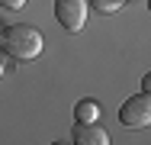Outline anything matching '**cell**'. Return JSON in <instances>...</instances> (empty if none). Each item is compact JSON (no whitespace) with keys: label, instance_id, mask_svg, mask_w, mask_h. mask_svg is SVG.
<instances>
[{"label":"cell","instance_id":"obj_1","mask_svg":"<svg viewBox=\"0 0 151 145\" xmlns=\"http://www.w3.org/2000/svg\"><path fill=\"white\" fill-rule=\"evenodd\" d=\"M0 52L13 61H32L42 55V32L35 26H26V23L6 26L0 32Z\"/></svg>","mask_w":151,"mask_h":145},{"label":"cell","instance_id":"obj_2","mask_svg":"<svg viewBox=\"0 0 151 145\" xmlns=\"http://www.w3.org/2000/svg\"><path fill=\"white\" fill-rule=\"evenodd\" d=\"M119 119H122V126H129V129H145V126H151V94L142 90V94L129 97L119 107Z\"/></svg>","mask_w":151,"mask_h":145},{"label":"cell","instance_id":"obj_3","mask_svg":"<svg viewBox=\"0 0 151 145\" xmlns=\"http://www.w3.org/2000/svg\"><path fill=\"white\" fill-rule=\"evenodd\" d=\"M55 16L68 32H81L87 23V0H55Z\"/></svg>","mask_w":151,"mask_h":145},{"label":"cell","instance_id":"obj_4","mask_svg":"<svg viewBox=\"0 0 151 145\" xmlns=\"http://www.w3.org/2000/svg\"><path fill=\"white\" fill-rule=\"evenodd\" d=\"M74 142L81 145H106L109 142V132L100 126V123H74Z\"/></svg>","mask_w":151,"mask_h":145},{"label":"cell","instance_id":"obj_5","mask_svg":"<svg viewBox=\"0 0 151 145\" xmlns=\"http://www.w3.org/2000/svg\"><path fill=\"white\" fill-rule=\"evenodd\" d=\"M74 119L77 123H96L100 119V103L96 100H81L74 107Z\"/></svg>","mask_w":151,"mask_h":145},{"label":"cell","instance_id":"obj_6","mask_svg":"<svg viewBox=\"0 0 151 145\" xmlns=\"http://www.w3.org/2000/svg\"><path fill=\"white\" fill-rule=\"evenodd\" d=\"M122 3L125 0H90V7L96 13H116V10H122Z\"/></svg>","mask_w":151,"mask_h":145},{"label":"cell","instance_id":"obj_7","mask_svg":"<svg viewBox=\"0 0 151 145\" xmlns=\"http://www.w3.org/2000/svg\"><path fill=\"white\" fill-rule=\"evenodd\" d=\"M23 3H26V0H0L3 10H23Z\"/></svg>","mask_w":151,"mask_h":145},{"label":"cell","instance_id":"obj_8","mask_svg":"<svg viewBox=\"0 0 151 145\" xmlns=\"http://www.w3.org/2000/svg\"><path fill=\"white\" fill-rule=\"evenodd\" d=\"M142 90H148V94H151V71L145 74V78H142Z\"/></svg>","mask_w":151,"mask_h":145},{"label":"cell","instance_id":"obj_9","mask_svg":"<svg viewBox=\"0 0 151 145\" xmlns=\"http://www.w3.org/2000/svg\"><path fill=\"white\" fill-rule=\"evenodd\" d=\"M148 10H151V0H148Z\"/></svg>","mask_w":151,"mask_h":145},{"label":"cell","instance_id":"obj_10","mask_svg":"<svg viewBox=\"0 0 151 145\" xmlns=\"http://www.w3.org/2000/svg\"><path fill=\"white\" fill-rule=\"evenodd\" d=\"M0 74H3V68H0Z\"/></svg>","mask_w":151,"mask_h":145}]
</instances>
